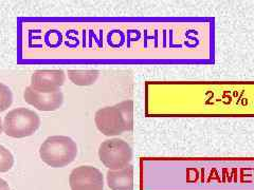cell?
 Returning <instances> with one entry per match:
<instances>
[{"mask_svg": "<svg viewBox=\"0 0 254 190\" xmlns=\"http://www.w3.org/2000/svg\"><path fill=\"white\" fill-rule=\"evenodd\" d=\"M94 123L98 130L106 137H117L125 131H130L133 125V102L124 100L98 110Z\"/></svg>", "mask_w": 254, "mask_h": 190, "instance_id": "obj_1", "label": "cell"}, {"mask_svg": "<svg viewBox=\"0 0 254 190\" xmlns=\"http://www.w3.org/2000/svg\"><path fill=\"white\" fill-rule=\"evenodd\" d=\"M39 155L42 161L50 167H66L77 155L76 142L69 137H49L42 144Z\"/></svg>", "mask_w": 254, "mask_h": 190, "instance_id": "obj_2", "label": "cell"}, {"mask_svg": "<svg viewBox=\"0 0 254 190\" xmlns=\"http://www.w3.org/2000/svg\"><path fill=\"white\" fill-rule=\"evenodd\" d=\"M3 131L11 138L22 139L31 137L41 126V118L27 108H16L11 110L4 117Z\"/></svg>", "mask_w": 254, "mask_h": 190, "instance_id": "obj_3", "label": "cell"}, {"mask_svg": "<svg viewBox=\"0 0 254 190\" xmlns=\"http://www.w3.org/2000/svg\"><path fill=\"white\" fill-rule=\"evenodd\" d=\"M99 157L109 170H119L130 165L132 150L124 140L114 138L104 141L100 145Z\"/></svg>", "mask_w": 254, "mask_h": 190, "instance_id": "obj_4", "label": "cell"}, {"mask_svg": "<svg viewBox=\"0 0 254 190\" xmlns=\"http://www.w3.org/2000/svg\"><path fill=\"white\" fill-rule=\"evenodd\" d=\"M65 81L63 70H37L32 74L30 87L37 92L51 93L60 90Z\"/></svg>", "mask_w": 254, "mask_h": 190, "instance_id": "obj_5", "label": "cell"}, {"mask_svg": "<svg viewBox=\"0 0 254 190\" xmlns=\"http://www.w3.org/2000/svg\"><path fill=\"white\" fill-rule=\"evenodd\" d=\"M23 98L39 111H55L63 105L64 95L61 90L51 93L37 92L29 86L23 93Z\"/></svg>", "mask_w": 254, "mask_h": 190, "instance_id": "obj_6", "label": "cell"}, {"mask_svg": "<svg viewBox=\"0 0 254 190\" xmlns=\"http://www.w3.org/2000/svg\"><path fill=\"white\" fill-rule=\"evenodd\" d=\"M69 184L71 189L84 185H104V177L92 166H79L71 171Z\"/></svg>", "mask_w": 254, "mask_h": 190, "instance_id": "obj_7", "label": "cell"}, {"mask_svg": "<svg viewBox=\"0 0 254 190\" xmlns=\"http://www.w3.org/2000/svg\"><path fill=\"white\" fill-rule=\"evenodd\" d=\"M107 185L111 190H133V167L131 165L119 170H108Z\"/></svg>", "mask_w": 254, "mask_h": 190, "instance_id": "obj_8", "label": "cell"}, {"mask_svg": "<svg viewBox=\"0 0 254 190\" xmlns=\"http://www.w3.org/2000/svg\"><path fill=\"white\" fill-rule=\"evenodd\" d=\"M98 70H69L68 77L76 86H90L98 81Z\"/></svg>", "mask_w": 254, "mask_h": 190, "instance_id": "obj_9", "label": "cell"}, {"mask_svg": "<svg viewBox=\"0 0 254 190\" xmlns=\"http://www.w3.org/2000/svg\"><path fill=\"white\" fill-rule=\"evenodd\" d=\"M14 165V157L10 150L0 145V172H7Z\"/></svg>", "mask_w": 254, "mask_h": 190, "instance_id": "obj_10", "label": "cell"}, {"mask_svg": "<svg viewBox=\"0 0 254 190\" xmlns=\"http://www.w3.org/2000/svg\"><path fill=\"white\" fill-rule=\"evenodd\" d=\"M13 102V94L9 87L0 83V112L9 109Z\"/></svg>", "mask_w": 254, "mask_h": 190, "instance_id": "obj_11", "label": "cell"}, {"mask_svg": "<svg viewBox=\"0 0 254 190\" xmlns=\"http://www.w3.org/2000/svg\"><path fill=\"white\" fill-rule=\"evenodd\" d=\"M71 190H104V185H84L72 188Z\"/></svg>", "mask_w": 254, "mask_h": 190, "instance_id": "obj_12", "label": "cell"}, {"mask_svg": "<svg viewBox=\"0 0 254 190\" xmlns=\"http://www.w3.org/2000/svg\"><path fill=\"white\" fill-rule=\"evenodd\" d=\"M0 190H10L9 184L3 179H0Z\"/></svg>", "mask_w": 254, "mask_h": 190, "instance_id": "obj_13", "label": "cell"}, {"mask_svg": "<svg viewBox=\"0 0 254 190\" xmlns=\"http://www.w3.org/2000/svg\"><path fill=\"white\" fill-rule=\"evenodd\" d=\"M3 130V126H2V122H1V118H0V134H1Z\"/></svg>", "mask_w": 254, "mask_h": 190, "instance_id": "obj_14", "label": "cell"}]
</instances>
